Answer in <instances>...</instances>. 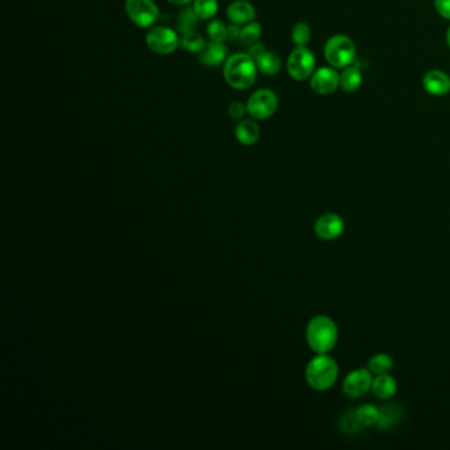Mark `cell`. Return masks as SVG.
<instances>
[{
	"instance_id": "6da1fadb",
	"label": "cell",
	"mask_w": 450,
	"mask_h": 450,
	"mask_svg": "<svg viewBox=\"0 0 450 450\" xmlns=\"http://www.w3.org/2000/svg\"><path fill=\"white\" fill-rule=\"evenodd\" d=\"M307 342L316 354H327L338 341V327L333 318L316 316L311 318L305 331Z\"/></svg>"
},
{
	"instance_id": "7a4b0ae2",
	"label": "cell",
	"mask_w": 450,
	"mask_h": 450,
	"mask_svg": "<svg viewBox=\"0 0 450 450\" xmlns=\"http://www.w3.org/2000/svg\"><path fill=\"white\" fill-rule=\"evenodd\" d=\"M256 70V63L249 53H236L226 60L223 74L229 86L238 90H246L255 83Z\"/></svg>"
},
{
	"instance_id": "3957f363",
	"label": "cell",
	"mask_w": 450,
	"mask_h": 450,
	"mask_svg": "<svg viewBox=\"0 0 450 450\" xmlns=\"http://www.w3.org/2000/svg\"><path fill=\"white\" fill-rule=\"evenodd\" d=\"M340 369L337 362L327 354H317L307 366L305 378L308 385L316 391H327L338 379Z\"/></svg>"
},
{
	"instance_id": "277c9868",
	"label": "cell",
	"mask_w": 450,
	"mask_h": 450,
	"mask_svg": "<svg viewBox=\"0 0 450 450\" xmlns=\"http://www.w3.org/2000/svg\"><path fill=\"white\" fill-rule=\"evenodd\" d=\"M327 63L336 69H345L356 61L357 48L354 41L345 34H336L326 41L324 48Z\"/></svg>"
},
{
	"instance_id": "5b68a950",
	"label": "cell",
	"mask_w": 450,
	"mask_h": 450,
	"mask_svg": "<svg viewBox=\"0 0 450 450\" xmlns=\"http://www.w3.org/2000/svg\"><path fill=\"white\" fill-rule=\"evenodd\" d=\"M316 68V57L308 48H296L287 61V70L296 81L311 77Z\"/></svg>"
},
{
	"instance_id": "8992f818",
	"label": "cell",
	"mask_w": 450,
	"mask_h": 450,
	"mask_svg": "<svg viewBox=\"0 0 450 450\" xmlns=\"http://www.w3.org/2000/svg\"><path fill=\"white\" fill-rule=\"evenodd\" d=\"M279 106L278 95L272 90L260 89L249 96L247 111L249 115L258 121L271 118Z\"/></svg>"
},
{
	"instance_id": "52a82bcc",
	"label": "cell",
	"mask_w": 450,
	"mask_h": 450,
	"mask_svg": "<svg viewBox=\"0 0 450 450\" xmlns=\"http://www.w3.org/2000/svg\"><path fill=\"white\" fill-rule=\"evenodd\" d=\"M125 7L131 21L140 28L154 25L158 17V8L152 0H125Z\"/></svg>"
},
{
	"instance_id": "ba28073f",
	"label": "cell",
	"mask_w": 450,
	"mask_h": 450,
	"mask_svg": "<svg viewBox=\"0 0 450 450\" xmlns=\"http://www.w3.org/2000/svg\"><path fill=\"white\" fill-rule=\"evenodd\" d=\"M145 43L147 47L157 54H171L181 45L177 32L168 27L152 28L145 36Z\"/></svg>"
},
{
	"instance_id": "9c48e42d",
	"label": "cell",
	"mask_w": 450,
	"mask_h": 450,
	"mask_svg": "<svg viewBox=\"0 0 450 450\" xmlns=\"http://www.w3.org/2000/svg\"><path fill=\"white\" fill-rule=\"evenodd\" d=\"M367 369H358L347 374L342 383L343 393L350 399H359L366 395L373 386V375Z\"/></svg>"
},
{
	"instance_id": "30bf717a",
	"label": "cell",
	"mask_w": 450,
	"mask_h": 450,
	"mask_svg": "<svg viewBox=\"0 0 450 450\" xmlns=\"http://www.w3.org/2000/svg\"><path fill=\"white\" fill-rule=\"evenodd\" d=\"M311 90L320 95L334 93L340 88V74L333 66H325L314 70L311 77Z\"/></svg>"
},
{
	"instance_id": "8fae6325",
	"label": "cell",
	"mask_w": 450,
	"mask_h": 450,
	"mask_svg": "<svg viewBox=\"0 0 450 450\" xmlns=\"http://www.w3.org/2000/svg\"><path fill=\"white\" fill-rule=\"evenodd\" d=\"M345 232V221L336 213H326L314 223V233L323 241H334Z\"/></svg>"
},
{
	"instance_id": "7c38bea8",
	"label": "cell",
	"mask_w": 450,
	"mask_h": 450,
	"mask_svg": "<svg viewBox=\"0 0 450 450\" xmlns=\"http://www.w3.org/2000/svg\"><path fill=\"white\" fill-rule=\"evenodd\" d=\"M424 89L435 96L450 93V77L442 70H431L422 78Z\"/></svg>"
},
{
	"instance_id": "4fadbf2b",
	"label": "cell",
	"mask_w": 450,
	"mask_h": 450,
	"mask_svg": "<svg viewBox=\"0 0 450 450\" xmlns=\"http://www.w3.org/2000/svg\"><path fill=\"white\" fill-rule=\"evenodd\" d=\"M255 16H256V12H255L254 6L246 0H236L232 3L227 8L229 20L238 25L254 21Z\"/></svg>"
},
{
	"instance_id": "5bb4252c",
	"label": "cell",
	"mask_w": 450,
	"mask_h": 450,
	"mask_svg": "<svg viewBox=\"0 0 450 450\" xmlns=\"http://www.w3.org/2000/svg\"><path fill=\"white\" fill-rule=\"evenodd\" d=\"M371 391H373L374 395L376 398H379L382 400H387V399H391L396 393V391H398V382L389 374L376 375L374 378Z\"/></svg>"
},
{
	"instance_id": "9a60e30c",
	"label": "cell",
	"mask_w": 450,
	"mask_h": 450,
	"mask_svg": "<svg viewBox=\"0 0 450 450\" xmlns=\"http://www.w3.org/2000/svg\"><path fill=\"white\" fill-rule=\"evenodd\" d=\"M227 57V48L223 43H218V41H210L209 44H206V47L201 52L200 60L203 65L206 66H219L221 63H223Z\"/></svg>"
},
{
	"instance_id": "2e32d148",
	"label": "cell",
	"mask_w": 450,
	"mask_h": 450,
	"mask_svg": "<svg viewBox=\"0 0 450 450\" xmlns=\"http://www.w3.org/2000/svg\"><path fill=\"white\" fill-rule=\"evenodd\" d=\"M235 136L243 145L255 144L260 138V128L252 119H243L235 128Z\"/></svg>"
},
{
	"instance_id": "e0dca14e",
	"label": "cell",
	"mask_w": 450,
	"mask_h": 450,
	"mask_svg": "<svg viewBox=\"0 0 450 450\" xmlns=\"http://www.w3.org/2000/svg\"><path fill=\"white\" fill-rule=\"evenodd\" d=\"M363 82L362 72L358 66L350 65L343 69L340 74V88L346 93H354L360 88Z\"/></svg>"
},
{
	"instance_id": "ac0fdd59",
	"label": "cell",
	"mask_w": 450,
	"mask_h": 450,
	"mask_svg": "<svg viewBox=\"0 0 450 450\" xmlns=\"http://www.w3.org/2000/svg\"><path fill=\"white\" fill-rule=\"evenodd\" d=\"M400 419L402 408L396 404H387L379 409V420L376 425L379 427V429H389L395 427Z\"/></svg>"
},
{
	"instance_id": "d6986e66",
	"label": "cell",
	"mask_w": 450,
	"mask_h": 450,
	"mask_svg": "<svg viewBox=\"0 0 450 450\" xmlns=\"http://www.w3.org/2000/svg\"><path fill=\"white\" fill-rule=\"evenodd\" d=\"M255 63H256L258 69L265 76H275L279 73L280 69H281V60H280L279 56L276 53L268 52V50L262 53L255 60Z\"/></svg>"
},
{
	"instance_id": "ffe728a7",
	"label": "cell",
	"mask_w": 450,
	"mask_h": 450,
	"mask_svg": "<svg viewBox=\"0 0 450 450\" xmlns=\"http://www.w3.org/2000/svg\"><path fill=\"white\" fill-rule=\"evenodd\" d=\"M198 19L200 17L194 12L193 8H185L176 17V28L181 34L194 32L198 24Z\"/></svg>"
},
{
	"instance_id": "44dd1931",
	"label": "cell",
	"mask_w": 450,
	"mask_h": 450,
	"mask_svg": "<svg viewBox=\"0 0 450 450\" xmlns=\"http://www.w3.org/2000/svg\"><path fill=\"white\" fill-rule=\"evenodd\" d=\"M356 415L360 425L363 428H369L378 424L379 420V409L373 404H363L356 409Z\"/></svg>"
},
{
	"instance_id": "7402d4cb",
	"label": "cell",
	"mask_w": 450,
	"mask_h": 450,
	"mask_svg": "<svg viewBox=\"0 0 450 450\" xmlns=\"http://www.w3.org/2000/svg\"><path fill=\"white\" fill-rule=\"evenodd\" d=\"M367 366H369V370L375 375L389 374V371L393 369V360L388 354L379 353V354H375L374 357L370 358Z\"/></svg>"
},
{
	"instance_id": "603a6c76",
	"label": "cell",
	"mask_w": 450,
	"mask_h": 450,
	"mask_svg": "<svg viewBox=\"0 0 450 450\" xmlns=\"http://www.w3.org/2000/svg\"><path fill=\"white\" fill-rule=\"evenodd\" d=\"M311 40V27L304 21L296 23L292 28V41L295 43L296 48H307Z\"/></svg>"
},
{
	"instance_id": "cb8c5ba5",
	"label": "cell",
	"mask_w": 450,
	"mask_h": 450,
	"mask_svg": "<svg viewBox=\"0 0 450 450\" xmlns=\"http://www.w3.org/2000/svg\"><path fill=\"white\" fill-rule=\"evenodd\" d=\"M340 429L346 435H357L363 429V427L358 421L356 411H347L343 413L340 420Z\"/></svg>"
},
{
	"instance_id": "d4e9b609",
	"label": "cell",
	"mask_w": 450,
	"mask_h": 450,
	"mask_svg": "<svg viewBox=\"0 0 450 450\" xmlns=\"http://www.w3.org/2000/svg\"><path fill=\"white\" fill-rule=\"evenodd\" d=\"M193 10L201 20H209L217 14V0H194Z\"/></svg>"
},
{
	"instance_id": "484cf974",
	"label": "cell",
	"mask_w": 450,
	"mask_h": 450,
	"mask_svg": "<svg viewBox=\"0 0 450 450\" xmlns=\"http://www.w3.org/2000/svg\"><path fill=\"white\" fill-rule=\"evenodd\" d=\"M181 47L187 49L189 52H193V53H201L202 50L206 47V43H205L201 34H198L197 32L194 31L187 33V34H183Z\"/></svg>"
},
{
	"instance_id": "4316f807",
	"label": "cell",
	"mask_w": 450,
	"mask_h": 450,
	"mask_svg": "<svg viewBox=\"0 0 450 450\" xmlns=\"http://www.w3.org/2000/svg\"><path fill=\"white\" fill-rule=\"evenodd\" d=\"M260 36H262V25L256 21H249L241 31V40L247 45L256 44Z\"/></svg>"
},
{
	"instance_id": "83f0119b",
	"label": "cell",
	"mask_w": 450,
	"mask_h": 450,
	"mask_svg": "<svg viewBox=\"0 0 450 450\" xmlns=\"http://www.w3.org/2000/svg\"><path fill=\"white\" fill-rule=\"evenodd\" d=\"M207 34L213 41L223 43L227 39V27L221 20H213L207 25Z\"/></svg>"
},
{
	"instance_id": "f1b7e54d",
	"label": "cell",
	"mask_w": 450,
	"mask_h": 450,
	"mask_svg": "<svg viewBox=\"0 0 450 450\" xmlns=\"http://www.w3.org/2000/svg\"><path fill=\"white\" fill-rule=\"evenodd\" d=\"M227 112H229V116L232 119H243L245 114L249 112L247 111V105H243L241 102H233L229 109H227Z\"/></svg>"
},
{
	"instance_id": "f546056e",
	"label": "cell",
	"mask_w": 450,
	"mask_h": 450,
	"mask_svg": "<svg viewBox=\"0 0 450 450\" xmlns=\"http://www.w3.org/2000/svg\"><path fill=\"white\" fill-rule=\"evenodd\" d=\"M435 8L438 15L450 20V0H435Z\"/></svg>"
},
{
	"instance_id": "4dcf8cb0",
	"label": "cell",
	"mask_w": 450,
	"mask_h": 450,
	"mask_svg": "<svg viewBox=\"0 0 450 450\" xmlns=\"http://www.w3.org/2000/svg\"><path fill=\"white\" fill-rule=\"evenodd\" d=\"M265 52V48H264L263 44H260V43H256V44H252V45H249V54L254 59V60H256L262 53H264Z\"/></svg>"
},
{
	"instance_id": "1f68e13d",
	"label": "cell",
	"mask_w": 450,
	"mask_h": 450,
	"mask_svg": "<svg viewBox=\"0 0 450 450\" xmlns=\"http://www.w3.org/2000/svg\"><path fill=\"white\" fill-rule=\"evenodd\" d=\"M241 28L238 24H234L232 23V25L227 27V39L229 40H236V39H241Z\"/></svg>"
},
{
	"instance_id": "d6a6232c",
	"label": "cell",
	"mask_w": 450,
	"mask_h": 450,
	"mask_svg": "<svg viewBox=\"0 0 450 450\" xmlns=\"http://www.w3.org/2000/svg\"><path fill=\"white\" fill-rule=\"evenodd\" d=\"M172 4H176V6H185V4H189L190 1H194V0H168Z\"/></svg>"
},
{
	"instance_id": "836d02e7",
	"label": "cell",
	"mask_w": 450,
	"mask_h": 450,
	"mask_svg": "<svg viewBox=\"0 0 450 450\" xmlns=\"http://www.w3.org/2000/svg\"><path fill=\"white\" fill-rule=\"evenodd\" d=\"M447 44L450 48V27L448 28V31H447Z\"/></svg>"
}]
</instances>
